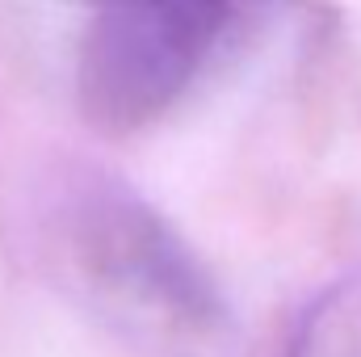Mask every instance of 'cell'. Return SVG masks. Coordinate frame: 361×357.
Returning a JSON list of instances; mask_svg holds the SVG:
<instances>
[{"label":"cell","instance_id":"1","mask_svg":"<svg viewBox=\"0 0 361 357\" xmlns=\"http://www.w3.org/2000/svg\"><path fill=\"white\" fill-rule=\"evenodd\" d=\"M47 248L59 286L97 324L147 357H219L231 311L180 231L114 177H80L59 198Z\"/></svg>","mask_w":361,"mask_h":357},{"label":"cell","instance_id":"2","mask_svg":"<svg viewBox=\"0 0 361 357\" xmlns=\"http://www.w3.org/2000/svg\"><path fill=\"white\" fill-rule=\"evenodd\" d=\"M248 0H89L76 101L101 135L160 122L202 80Z\"/></svg>","mask_w":361,"mask_h":357},{"label":"cell","instance_id":"3","mask_svg":"<svg viewBox=\"0 0 361 357\" xmlns=\"http://www.w3.org/2000/svg\"><path fill=\"white\" fill-rule=\"evenodd\" d=\"M286 357H361V273L336 277L302 307Z\"/></svg>","mask_w":361,"mask_h":357}]
</instances>
